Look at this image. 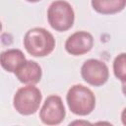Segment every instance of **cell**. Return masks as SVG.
<instances>
[{
	"instance_id": "obj_1",
	"label": "cell",
	"mask_w": 126,
	"mask_h": 126,
	"mask_svg": "<svg viewBox=\"0 0 126 126\" xmlns=\"http://www.w3.org/2000/svg\"><path fill=\"white\" fill-rule=\"evenodd\" d=\"M24 46L29 54L34 57H43L53 51L55 39L47 30L33 28L29 30L25 34Z\"/></svg>"
},
{
	"instance_id": "obj_2",
	"label": "cell",
	"mask_w": 126,
	"mask_h": 126,
	"mask_svg": "<svg viewBox=\"0 0 126 126\" xmlns=\"http://www.w3.org/2000/svg\"><path fill=\"white\" fill-rule=\"evenodd\" d=\"M66 99L70 110L80 116L90 114L95 106V96L94 93L83 85L72 86L67 93Z\"/></svg>"
},
{
	"instance_id": "obj_3",
	"label": "cell",
	"mask_w": 126,
	"mask_h": 126,
	"mask_svg": "<svg viewBox=\"0 0 126 126\" xmlns=\"http://www.w3.org/2000/svg\"><path fill=\"white\" fill-rule=\"evenodd\" d=\"M47 19L53 30L65 32L71 29L74 24V10L67 1L55 0L50 4L47 10Z\"/></svg>"
},
{
	"instance_id": "obj_4",
	"label": "cell",
	"mask_w": 126,
	"mask_h": 126,
	"mask_svg": "<svg viewBox=\"0 0 126 126\" xmlns=\"http://www.w3.org/2000/svg\"><path fill=\"white\" fill-rule=\"evenodd\" d=\"M42 99V94L39 89L33 85H28L20 88L13 99L15 109L23 115H31L36 112Z\"/></svg>"
},
{
	"instance_id": "obj_5",
	"label": "cell",
	"mask_w": 126,
	"mask_h": 126,
	"mask_svg": "<svg viewBox=\"0 0 126 126\" xmlns=\"http://www.w3.org/2000/svg\"><path fill=\"white\" fill-rule=\"evenodd\" d=\"M81 75L88 84L94 87H99L107 82L109 70L104 62L97 59H89L82 65Z\"/></svg>"
},
{
	"instance_id": "obj_6",
	"label": "cell",
	"mask_w": 126,
	"mask_h": 126,
	"mask_svg": "<svg viewBox=\"0 0 126 126\" xmlns=\"http://www.w3.org/2000/svg\"><path fill=\"white\" fill-rule=\"evenodd\" d=\"M66 115L65 107L60 96L52 94L46 97L40 111L39 118L42 123L46 125L60 124Z\"/></svg>"
},
{
	"instance_id": "obj_7",
	"label": "cell",
	"mask_w": 126,
	"mask_h": 126,
	"mask_svg": "<svg viewBox=\"0 0 126 126\" xmlns=\"http://www.w3.org/2000/svg\"><path fill=\"white\" fill-rule=\"evenodd\" d=\"M94 46V37L90 32L80 31L71 34L66 42L65 49L66 51L75 56L83 55L91 51Z\"/></svg>"
},
{
	"instance_id": "obj_8",
	"label": "cell",
	"mask_w": 126,
	"mask_h": 126,
	"mask_svg": "<svg viewBox=\"0 0 126 126\" xmlns=\"http://www.w3.org/2000/svg\"><path fill=\"white\" fill-rule=\"evenodd\" d=\"M15 74L21 83L27 85H35L40 81L42 71L39 64H37L35 61L26 60L15 72Z\"/></svg>"
},
{
	"instance_id": "obj_9",
	"label": "cell",
	"mask_w": 126,
	"mask_h": 126,
	"mask_svg": "<svg viewBox=\"0 0 126 126\" xmlns=\"http://www.w3.org/2000/svg\"><path fill=\"white\" fill-rule=\"evenodd\" d=\"M25 61L26 57L20 49H8L0 54V65L10 73H15Z\"/></svg>"
},
{
	"instance_id": "obj_10",
	"label": "cell",
	"mask_w": 126,
	"mask_h": 126,
	"mask_svg": "<svg viewBox=\"0 0 126 126\" xmlns=\"http://www.w3.org/2000/svg\"><path fill=\"white\" fill-rule=\"evenodd\" d=\"M126 0H92L94 11L103 15H111L121 12L125 8Z\"/></svg>"
},
{
	"instance_id": "obj_11",
	"label": "cell",
	"mask_w": 126,
	"mask_h": 126,
	"mask_svg": "<svg viewBox=\"0 0 126 126\" xmlns=\"http://www.w3.org/2000/svg\"><path fill=\"white\" fill-rule=\"evenodd\" d=\"M125 62H126V54L121 53L114 59L113 62V72L117 79H119L123 85L125 83Z\"/></svg>"
},
{
	"instance_id": "obj_12",
	"label": "cell",
	"mask_w": 126,
	"mask_h": 126,
	"mask_svg": "<svg viewBox=\"0 0 126 126\" xmlns=\"http://www.w3.org/2000/svg\"><path fill=\"white\" fill-rule=\"evenodd\" d=\"M28 2H32V3H34V2H38V1H40V0H27Z\"/></svg>"
},
{
	"instance_id": "obj_13",
	"label": "cell",
	"mask_w": 126,
	"mask_h": 126,
	"mask_svg": "<svg viewBox=\"0 0 126 126\" xmlns=\"http://www.w3.org/2000/svg\"><path fill=\"white\" fill-rule=\"evenodd\" d=\"M1 30H2V24H1V22H0V32H1Z\"/></svg>"
}]
</instances>
